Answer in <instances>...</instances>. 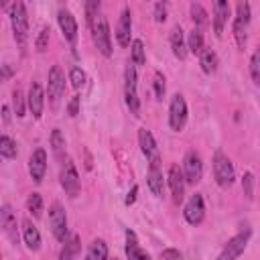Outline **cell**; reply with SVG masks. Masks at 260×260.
<instances>
[{"label":"cell","mask_w":260,"mask_h":260,"mask_svg":"<svg viewBox=\"0 0 260 260\" xmlns=\"http://www.w3.org/2000/svg\"><path fill=\"white\" fill-rule=\"evenodd\" d=\"M11 25L15 41L23 47L29 39V17H27V7L23 3H15L11 7Z\"/></svg>","instance_id":"1"},{"label":"cell","mask_w":260,"mask_h":260,"mask_svg":"<svg viewBox=\"0 0 260 260\" xmlns=\"http://www.w3.org/2000/svg\"><path fill=\"white\" fill-rule=\"evenodd\" d=\"M92 31V37H94V43L98 47V51L104 55V57H112V39H110V27H108V19L106 17H98L94 27L90 29Z\"/></svg>","instance_id":"2"},{"label":"cell","mask_w":260,"mask_h":260,"mask_svg":"<svg viewBox=\"0 0 260 260\" xmlns=\"http://www.w3.org/2000/svg\"><path fill=\"white\" fill-rule=\"evenodd\" d=\"M214 177H216V183L224 189L232 187L234 181H236V171H234V165L232 161L226 157L222 150H218L214 154Z\"/></svg>","instance_id":"3"},{"label":"cell","mask_w":260,"mask_h":260,"mask_svg":"<svg viewBox=\"0 0 260 260\" xmlns=\"http://www.w3.org/2000/svg\"><path fill=\"white\" fill-rule=\"evenodd\" d=\"M49 226H51V232H53L55 240L59 242H67L69 238V230H67V216H65V210L59 201H55L53 205L49 207Z\"/></svg>","instance_id":"4"},{"label":"cell","mask_w":260,"mask_h":260,"mask_svg":"<svg viewBox=\"0 0 260 260\" xmlns=\"http://www.w3.org/2000/svg\"><path fill=\"white\" fill-rule=\"evenodd\" d=\"M124 98H126V106L132 116H140V98L136 92V69L134 65H128L124 71Z\"/></svg>","instance_id":"5"},{"label":"cell","mask_w":260,"mask_h":260,"mask_svg":"<svg viewBox=\"0 0 260 260\" xmlns=\"http://www.w3.org/2000/svg\"><path fill=\"white\" fill-rule=\"evenodd\" d=\"M250 236H252V230L246 228V230H242L240 234H236L234 238H230L228 244L224 246V250L220 252L218 260H238V258L244 254V250H246V246H248V242H250Z\"/></svg>","instance_id":"6"},{"label":"cell","mask_w":260,"mask_h":260,"mask_svg":"<svg viewBox=\"0 0 260 260\" xmlns=\"http://www.w3.org/2000/svg\"><path fill=\"white\" fill-rule=\"evenodd\" d=\"M187 102L181 94H175L169 104V126L175 132H181L187 124Z\"/></svg>","instance_id":"7"},{"label":"cell","mask_w":260,"mask_h":260,"mask_svg":"<svg viewBox=\"0 0 260 260\" xmlns=\"http://www.w3.org/2000/svg\"><path fill=\"white\" fill-rule=\"evenodd\" d=\"M59 179H61L63 191H65L71 199L79 195V191H81V181H79L77 169H75V165H73L71 159H67V161L61 165V175H59Z\"/></svg>","instance_id":"8"},{"label":"cell","mask_w":260,"mask_h":260,"mask_svg":"<svg viewBox=\"0 0 260 260\" xmlns=\"http://www.w3.org/2000/svg\"><path fill=\"white\" fill-rule=\"evenodd\" d=\"M63 92H65V73L59 65H53L49 71V83H47V94L51 100V106H57Z\"/></svg>","instance_id":"9"},{"label":"cell","mask_w":260,"mask_h":260,"mask_svg":"<svg viewBox=\"0 0 260 260\" xmlns=\"http://www.w3.org/2000/svg\"><path fill=\"white\" fill-rule=\"evenodd\" d=\"M183 175H185V181L195 185L201 181L203 177V161L199 157V152L195 150H189L183 159Z\"/></svg>","instance_id":"10"},{"label":"cell","mask_w":260,"mask_h":260,"mask_svg":"<svg viewBox=\"0 0 260 260\" xmlns=\"http://www.w3.org/2000/svg\"><path fill=\"white\" fill-rule=\"evenodd\" d=\"M146 183H148V189L152 191V195L163 197V191H165V177H163V169H161V157H154V159L148 161Z\"/></svg>","instance_id":"11"},{"label":"cell","mask_w":260,"mask_h":260,"mask_svg":"<svg viewBox=\"0 0 260 260\" xmlns=\"http://www.w3.org/2000/svg\"><path fill=\"white\" fill-rule=\"evenodd\" d=\"M183 216H185L187 224H191V226H199L203 222V218H205V203H203L201 193L191 195V199L187 201L185 210H183Z\"/></svg>","instance_id":"12"},{"label":"cell","mask_w":260,"mask_h":260,"mask_svg":"<svg viewBox=\"0 0 260 260\" xmlns=\"http://www.w3.org/2000/svg\"><path fill=\"white\" fill-rule=\"evenodd\" d=\"M29 173L35 183H41L45 179V173H47V150L45 148L33 150L31 159H29Z\"/></svg>","instance_id":"13"},{"label":"cell","mask_w":260,"mask_h":260,"mask_svg":"<svg viewBox=\"0 0 260 260\" xmlns=\"http://www.w3.org/2000/svg\"><path fill=\"white\" fill-rule=\"evenodd\" d=\"M167 183H169L173 201H175V203H181V201H183V195H185V183H187V181H185L183 171H181L177 165H171V167H169Z\"/></svg>","instance_id":"14"},{"label":"cell","mask_w":260,"mask_h":260,"mask_svg":"<svg viewBox=\"0 0 260 260\" xmlns=\"http://www.w3.org/2000/svg\"><path fill=\"white\" fill-rule=\"evenodd\" d=\"M57 21H59V29H61L65 41H67L71 47H75V41H77V21H75V17H73L69 11L61 9V11L57 13Z\"/></svg>","instance_id":"15"},{"label":"cell","mask_w":260,"mask_h":260,"mask_svg":"<svg viewBox=\"0 0 260 260\" xmlns=\"http://www.w3.org/2000/svg\"><path fill=\"white\" fill-rule=\"evenodd\" d=\"M27 106L31 110V114L39 120L43 116V106H45V94H43V88L41 83L33 81L31 88H29V96H27Z\"/></svg>","instance_id":"16"},{"label":"cell","mask_w":260,"mask_h":260,"mask_svg":"<svg viewBox=\"0 0 260 260\" xmlns=\"http://www.w3.org/2000/svg\"><path fill=\"white\" fill-rule=\"evenodd\" d=\"M130 33H132L130 9H124L122 15H120V19H118V25H116V39H118V45H120V47L132 45V43H130Z\"/></svg>","instance_id":"17"},{"label":"cell","mask_w":260,"mask_h":260,"mask_svg":"<svg viewBox=\"0 0 260 260\" xmlns=\"http://www.w3.org/2000/svg\"><path fill=\"white\" fill-rule=\"evenodd\" d=\"M0 224H3V230H5V234L11 238V242L17 244V240H19V234H17V218H15V214H13V210H11L9 203H5L3 210H0Z\"/></svg>","instance_id":"18"},{"label":"cell","mask_w":260,"mask_h":260,"mask_svg":"<svg viewBox=\"0 0 260 260\" xmlns=\"http://www.w3.org/2000/svg\"><path fill=\"white\" fill-rule=\"evenodd\" d=\"M228 17H230V5L226 0H218L214 5V33H216V37H222L224 27L228 23Z\"/></svg>","instance_id":"19"},{"label":"cell","mask_w":260,"mask_h":260,"mask_svg":"<svg viewBox=\"0 0 260 260\" xmlns=\"http://www.w3.org/2000/svg\"><path fill=\"white\" fill-rule=\"evenodd\" d=\"M138 144H140V150L144 152V157L150 161L154 157H161L159 154V148H157V142H154V136L150 130L146 128H140L138 130Z\"/></svg>","instance_id":"20"},{"label":"cell","mask_w":260,"mask_h":260,"mask_svg":"<svg viewBox=\"0 0 260 260\" xmlns=\"http://www.w3.org/2000/svg\"><path fill=\"white\" fill-rule=\"evenodd\" d=\"M23 240H25V244H27L29 250H33V252H39L41 250V234H39L37 226L31 220H25L23 222Z\"/></svg>","instance_id":"21"},{"label":"cell","mask_w":260,"mask_h":260,"mask_svg":"<svg viewBox=\"0 0 260 260\" xmlns=\"http://www.w3.org/2000/svg\"><path fill=\"white\" fill-rule=\"evenodd\" d=\"M126 256L128 260H150V256L140 248L138 238L132 230H126Z\"/></svg>","instance_id":"22"},{"label":"cell","mask_w":260,"mask_h":260,"mask_svg":"<svg viewBox=\"0 0 260 260\" xmlns=\"http://www.w3.org/2000/svg\"><path fill=\"white\" fill-rule=\"evenodd\" d=\"M171 49H173V55L177 59H185L187 53H189V49H187V43H185V37H183V29L177 25L173 27L171 31Z\"/></svg>","instance_id":"23"},{"label":"cell","mask_w":260,"mask_h":260,"mask_svg":"<svg viewBox=\"0 0 260 260\" xmlns=\"http://www.w3.org/2000/svg\"><path fill=\"white\" fill-rule=\"evenodd\" d=\"M199 65H201L203 73L212 75V73L218 69V55H216V51H212V49H203L201 55H199Z\"/></svg>","instance_id":"24"},{"label":"cell","mask_w":260,"mask_h":260,"mask_svg":"<svg viewBox=\"0 0 260 260\" xmlns=\"http://www.w3.org/2000/svg\"><path fill=\"white\" fill-rule=\"evenodd\" d=\"M85 260H108V244L104 240H94L88 248Z\"/></svg>","instance_id":"25"},{"label":"cell","mask_w":260,"mask_h":260,"mask_svg":"<svg viewBox=\"0 0 260 260\" xmlns=\"http://www.w3.org/2000/svg\"><path fill=\"white\" fill-rule=\"evenodd\" d=\"M79 248H81L79 236L73 234V236L65 242V246H63V250H61V254H59V260H75V256L79 254Z\"/></svg>","instance_id":"26"},{"label":"cell","mask_w":260,"mask_h":260,"mask_svg":"<svg viewBox=\"0 0 260 260\" xmlns=\"http://www.w3.org/2000/svg\"><path fill=\"white\" fill-rule=\"evenodd\" d=\"M17 154H19L17 142H15L9 134L0 136V157H5V159H17Z\"/></svg>","instance_id":"27"},{"label":"cell","mask_w":260,"mask_h":260,"mask_svg":"<svg viewBox=\"0 0 260 260\" xmlns=\"http://www.w3.org/2000/svg\"><path fill=\"white\" fill-rule=\"evenodd\" d=\"M187 49L191 51L193 55H201V51L205 49L203 47V33L199 29H193L187 37Z\"/></svg>","instance_id":"28"},{"label":"cell","mask_w":260,"mask_h":260,"mask_svg":"<svg viewBox=\"0 0 260 260\" xmlns=\"http://www.w3.org/2000/svg\"><path fill=\"white\" fill-rule=\"evenodd\" d=\"M189 11H191V19H193L195 27H205L207 23H210V17H207L205 9H203L199 3H191Z\"/></svg>","instance_id":"29"},{"label":"cell","mask_w":260,"mask_h":260,"mask_svg":"<svg viewBox=\"0 0 260 260\" xmlns=\"http://www.w3.org/2000/svg\"><path fill=\"white\" fill-rule=\"evenodd\" d=\"M132 51V63L134 65H144L146 63V53H144V43L140 39H134L130 45Z\"/></svg>","instance_id":"30"},{"label":"cell","mask_w":260,"mask_h":260,"mask_svg":"<svg viewBox=\"0 0 260 260\" xmlns=\"http://www.w3.org/2000/svg\"><path fill=\"white\" fill-rule=\"evenodd\" d=\"M27 210L33 214V218H41L43 216V197H41V193H31L29 195Z\"/></svg>","instance_id":"31"},{"label":"cell","mask_w":260,"mask_h":260,"mask_svg":"<svg viewBox=\"0 0 260 260\" xmlns=\"http://www.w3.org/2000/svg\"><path fill=\"white\" fill-rule=\"evenodd\" d=\"M100 17V0H88L85 3V23L92 29L96 19Z\"/></svg>","instance_id":"32"},{"label":"cell","mask_w":260,"mask_h":260,"mask_svg":"<svg viewBox=\"0 0 260 260\" xmlns=\"http://www.w3.org/2000/svg\"><path fill=\"white\" fill-rule=\"evenodd\" d=\"M13 108H15V114H17L19 118L25 116L27 106H25V96H23V90H21V88H15V90H13Z\"/></svg>","instance_id":"33"},{"label":"cell","mask_w":260,"mask_h":260,"mask_svg":"<svg viewBox=\"0 0 260 260\" xmlns=\"http://www.w3.org/2000/svg\"><path fill=\"white\" fill-rule=\"evenodd\" d=\"M250 75H252V81L260 85V47L254 51V55L250 59Z\"/></svg>","instance_id":"34"},{"label":"cell","mask_w":260,"mask_h":260,"mask_svg":"<svg viewBox=\"0 0 260 260\" xmlns=\"http://www.w3.org/2000/svg\"><path fill=\"white\" fill-rule=\"evenodd\" d=\"M234 21L242 23V25H250V5L248 3H238L236 5V17Z\"/></svg>","instance_id":"35"},{"label":"cell","mask_w":260,"mask_h":260,"mask_svg":"<svg viewBox=\"0 0 260 260\" xmlns=\"http://www.w3.org/2000/svg\"><path fill=\"white\" fill-rule=\"evenodd\" d=\"M152 88H154V96L157 100H163L165 98V92H167V83H165V75L161 71L154 73V81H152Z\"/></svg>","instance_id":"36"},{"label":"cell","mask_w":260,"mask_h":260,"mask_svg":"<svg viewBox=\"0 0 260 260\" xmlns=\"http://www.w3.org/2000/svg\"><path fill=\"white\" fill-rule=\"evenodd\" d=\"M246 29H248V25H242L238 21H234V25H232L234 39H236V43H238L240 49H244V45H246Z\"/></svg>","instance_id":"37"},{"label":"cell","mask_w":260,"mask_h":260,"mask_svg":"<svg viewBox=\"0 0 260 260\" xmlns=\"http://www.w3.org/2000/svg\"><path fill=\"white\" fill-rule=\"evenodd\" d=\"M69 81H71V85H73L75 90L83 88V83H85V71H83L81 67H71V71H69Z\"/></svg>","instance_id":"38"},{"label":"cell","mask_w":260,"mask_h":260,"mask_svg":"<svg viewBox=\"0 0 260 260\" xmlns=\"http://www.w3.org/2000/svg\"><path fill=\"white\" fill-rule=\"evenodd\" d=\"M242 191H244V197L246 199H252L254 197V175L250 171H246L244 177H242Z\"/></svg>","instance_id":"39"},{"label":"cell","mask_w":260,"mask_h":260,"mask_svg":"<svg viewBox=\"0 0 260 260\" xmlns=\"http://www.w3.org/2000/svg\"><path fill=\"white\" fill-rule=\"evenodd\" d=\"M51 146H53L55 154H61V150L65 148V136L61 134L59 128H55L53 132H51Z\"/></svg>","instance_id":"40"},{"label":"cell","mask_w":260,"mask_h":260,"mask_svg":"<svg viewBox=\"0 0 260 260\" xmlns=\"http://www.w3.org/2000/svg\"><path fill=\"white\" fill-rule=\"evenodd\" d=\"M49 33H51L49 27H43L39 37H37V41H35V49L39 51V53H43V51L47 49V45H49Z\"/></svg>","instance_id":"41"},{"label":"cell","mask_w":260,"mask_h":260,"mask_svg":"<svg viewBox=\"0 0 260 260\" xmlns=\"http://www.w3.org/2000/svg\"><path fill=\"white\" fill-rule=\"evenodd\" d=\"M159 260H183V254L177 248H165L159 254Z\"/></svg>","instance_id":"42"},{"label":"cell","mask_w":260,"mask_h":260,"mask_svg":"<svg viewBox=\"0 0 260 260\" xmlns=\"http://www.w3.org/2000/svg\"><path fill=\"white\" fill-rule=\"evenodd\" d=\"M154 21H157V23H165L167 21V5L165 3L154 5Z\"/></svg>","instance_id":"43"},{"label":"cell","mask_w":260,"mask_h":260,"mask_svg":"<svg viewBox=\"0 0 260 260\" xmlns=\"http://www.w3.org/2000/svg\"><path fill=\"white\" fill-rule=\"evenodd\" d=\"M67 112H69V116H77V114H79V96H73V98L69 100Z\"/></svg>","instance_id":"44"},{"label":"cell","mask_w":260,"mask_h":260,"mask_svg":"<svg viewBox=\"0 0 260 260\" xmlns=\"http://www.w3.org/2000/svg\"><path fill=\"white\" fill-rule=\"evenodd\" d=\"M136 193H138V185H134V187L128 191V195H126V201H124V203H126V205H132V203L136 201Z\"/></svg>","instance_id":"45"},{"label":"cell","mask_w":260,"mask_h":260,"mask_svg":"<svg viewBox=\"0 0 260 260\" xmlns=\"http://www.w3.org/2000/svg\"><path fill=\"white\" fill-rule=\"evenodd\" d=\"M3 120H5V124H9V120H11V110H9V106H3Z\"/></svg>","instance_id":"46"},{"label":"cell","mask_w":260,"mask_h":260,"mask_svg":"<svg viewBox=\"0 0 260 260\" xmlns=\"http://www.w3.org/2000/svg\"><path fill=\"white\" fill-rule=\"evenodd\" d=\"M11 73H13L11 67L9 65H3V77H11Z\"/></svg>","instance_id":"47"},{"label":"cell","mask_w":260,"mask_h":260,"mask_svg":"<svg viewBox=\"0 0 260 260\" xmlns=\"http://www.w3.org/2000/svg\"><path fill=\"white\" fill-rule=\"evenodd\" d=\"M114 260H116V258H114Z\"/></svg>","instance_id":"48"}]
</instances>
